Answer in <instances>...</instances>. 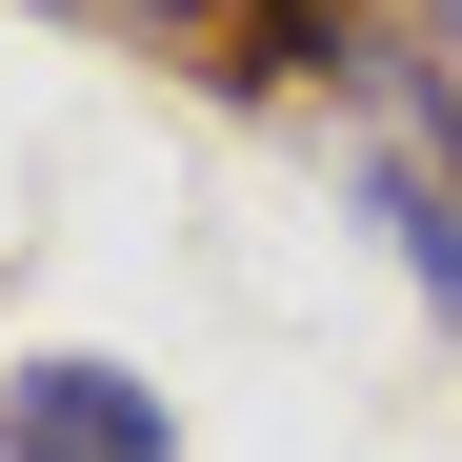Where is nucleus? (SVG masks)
Segmentation results:
<instances>
[{"label":"nucleus","instance_id":"f257e3e1","mask_svg":"<svg viewBox=\"0 0 462 462\" xmlns=\"http://www.w3.org/2000/svg\"><path fill=\"white\" fill-rule=\"evenodd\" d=\"M0 462H181V422H162L141 362H21L0 382Z\"/></svg>","mask_w":462,"mask_h":462},{"label":"nucleus","instance_id":"f03ea898","mask_svg":"<svg viewBox=\"0 0 462 462\" xmlns=\"http://www.w3.org/2000/svg\"><path fill=\"white\" fill-rule=\"evenodd\" d=\"M362 221L402 242V282L442 301V342H462V181H422V162H382V181H362Z\"/></svg>","mask_w":462,"mask_h":462},{"label":"nucleus","instance_id":"7ed1b4c3","mask_svg":"<svg viewBox=\"0 0 462 462\" xmlns=\"http://www.w3.org/2000/svg\"><path fill=\"white\" fill-rule=\"evenodd\" d=\"M101 21H181V41H242V0H101Z\"/></svg>","mask_w":462,"mask_h":462}]
</instances>
